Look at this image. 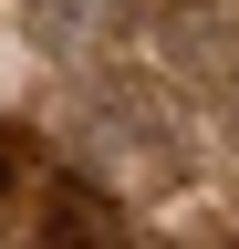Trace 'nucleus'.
<instances>
[{"mask_svg": "<svg viewBox=\"0 0 239 249\" xmlns=\"http://www.w3.org/2000/svg\"><path fill=\"white\" fill-rule=\"evenodd\" d=\"M0 177H11V135H0Z\"/></svg>", "mask_w": 239, "mask_h": 249, "instance_id": "1", "label": "nucleus"}]
</instances>
